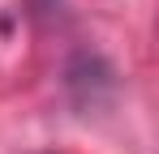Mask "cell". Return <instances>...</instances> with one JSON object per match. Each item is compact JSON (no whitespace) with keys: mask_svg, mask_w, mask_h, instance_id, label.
Listing matches in <instances>:
<instances>
[]
</instances>
